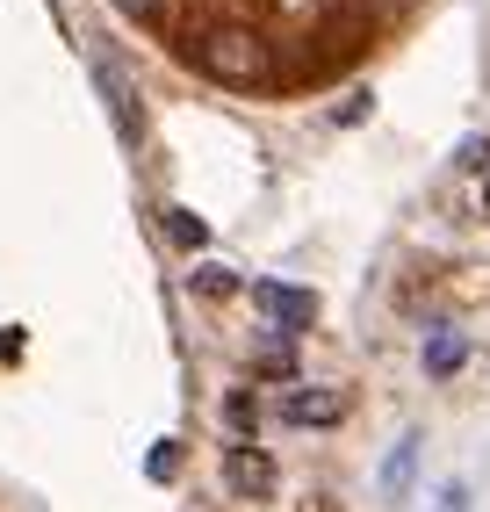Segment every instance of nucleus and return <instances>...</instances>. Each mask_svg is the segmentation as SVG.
<instances>
[{
	"label": "nucleus",
	"mask_w": 490,
	"mask_h": 512,
	"mask_svg": "<svg viewBox=\"0 0 490 512\" xmlns=\"http://www.w3.org/2000/svg\"><path fill=\"white\" fill-rule=\"evenodd\" d=\"M346 419V397L339 390H318V383H303L282 397V426H339Z\"/></svg>",
	"instance_id": "nucleus-4"
},
{
	"label": "nucleus",
	"mask_w": 490,
	"mask_h": 512,
	"mask_svg": "<svg viewBox=\"0 0 490 512\" xmlns=\"http://www.w3.org/2000/svg\"><path fill=\"white\" fill-rule=\"evenodd\" d=\"M411 476H418V433H404L390 455H382V469H375V498L382 505H404L411 498Z\"/></svg>",
	"instance_id": "nucleus-5"
},
{
	"label": "nucleus",
	"mask_w": 490,
	"mask_h": 512,
	"mask_svg": "<svg viewBox=\"0 0 490 512\" xmlns=\"http://www.w3.org/2000/svg\"><path fill=\"white\" fill-rule=\"evenodd\" d=\"M116 8H130V15H145V8H152V0H116Z\"/></svg>",
	"instance_id": "nucleus-13"
},
{
	"label": "nucleus",
	"mask_w": 490,
	"mask_h": 512,
	"mask_svg": "<svg viewBox=\"0 0 490 512\" xmlns=\"http://www.w3.org/2000/svg\"><path fill=\"white\" fill-rule=\"evenodd\" d=\"M483 217H490V174H483Z\"/></svg>",
	"instance_id": "nucleus-14"
},
{
	"label": "nucleus",
	"mask_w": 490,
	"mask_h": 512,
	"mask_svg": "<svg viewBox=\"0 0 490 512\" xmlns=\"http://www.w3.org/2000/svg\"><path fill=\"white\" fill-rule=\"evenodd\" d=\"M94 87H101V94H109V116H116V138H123V145L137 152V138H145V109H137V87H130V80L116 73V65H109V58H94Z\"/></svg>",
	"instance_id": "nucleus-3"
},
{
	"label": "nucleus",
	"mask_w": 490,
	"mask_h": 512,
	"mask_svg": "<svg viewBox=\"0 0 490 512\" xmlns=\"http://www.w3.org/2000/svg\"><path fill=\"white\" fill-rule=\"evenodd\" d=\"M224 476H231V491H253V498H260V491L274 484L267 455H253V448H231V455H224Z\"/></svg>",
	"instance_id": "nucleus-7"
},
{
	"label": "nucleus",
	"mask_w": 490,
	"mask_h": 512,
	"mask_svg": "<svg viewBox=\"0 0 490 512\" xmlns=\"http://www.w3.org/2000/svg\"><path fill=\"white\" fill-rule=\"evenodd\" d=\"M166 238H173V246H188V253H202L209 246V224L195 210H166Z\"/></svg>",
	"instance_id": "nucleus-8"
},
{
	"label": "nucleus",
	"mask_w": 490,
	"mask_h": 512,
	"mask_svg": "<svg viewBox=\"0 0 490 512\" xmlns=\"http://www.w3.org/2000/svg\"><path fill=\"white\" fill-rule=\"evenodd\" d=\"M195 58H202V73H217V80H231V87L267 80V44L253 37V29H238V22L209 29V37L195 44Z\"/></svg>",
	"instance_id": "nucleus-1"
},
{
	"label": "nucleus",
	"mask_w": 490,
	"mask_h": 512,
	"mask_svg": "<svg viewBox=\"0 0 490 512\" xmlns=\"http://www.w3.org/2000/svg\"><path fill=\"white\" fill-rule=\"evenodd\" d=\"M368 109H375V94H368V87H354V94H346L339 109H332V123H361Z\"/></svg>",
	"instance_id": "nucleus-11"
},
{
	"label": "nucleus",
	"mask_w": 490,
	"mask_h": 512,
	"mask_svg": "<svg viewBox=\"0 0 490 512\" xmlns=\"http://www.w3.org/2000/svg\"><path fill=\"white\" fill-rule=\"evenodd\" d=\"M188 282H195L202 296H231V289H238V275H231V267H217V260H202V267H195Z\"/></svg>",
	"instance_id": "nucleus-9"
},
{
	"label": "nucleus",
	"mask_w": 490,
	"mask_h": 512,
	"mask_svg": "<svg viewBox=\"0 0 490 512\" xmlns=\"http://www.w3.org/2000/svg\"><path fill=\"white\" fill-rule=\"evenodd\" d=\"M440 512H469V484L454 476V484H440Z\"/></svg>",
	"instance_id": "nucleus-12"
},
{
	"label": "nucleus",
	"mask_w": 490,
	"mask_h": 512,
	"mask_svg": "<svg viewBox=\"0 0 490 512\" xmlns=\"http://www.w3.org/2000/svg\"><path fill=\"white\" fill-rule=\"evenodd\" d=\"M418 361H426V375H433V383L462 375V361H469V332H454V325H433V332H426V354H418Z\"/></svg>",
	"instance_id": "nucleus-6"
},
{
	"label": "nucleus",
	"mask_w": 490,
	"mask_h": 512,
	"mask_svg": "<svg viewBox=\"0 0 490 512\" xmlns=\"http://www.w3.org/2000/svg\"><path fill=\"white\" fill-rule=\"evenodd\" d=\"M454 166H462V174H490V138H469L454 152Z\"/></svg>",
	"instance_id": "nucleus-10"
},
{
	"label": "nucleus",
	"mask_w": 490,
	"mask_h": 512,
	"mask_svg": "<svg viewBox=\"0 0 490 512\" xmlns=\"http://www.w3.org/2000/svg\"><path fill=\"white\" fill-rule=\"evenodd\" d=\"M253 303L267 311V325L282 332V339H296L310 318H318V296H310V289H296V282H253Z\"/></svg>",
	"instance_id": "nucleus-2"
}]
</instances>
